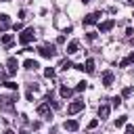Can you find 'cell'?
<instances>
[{"mask_svg":"<svg viewBox=\"0 0 134 134\" xmlns=\"http://www.w3.org/2000/svg\"><path fill=\"white\" fill-rule=\"evenodd\" d=\"M34 38H36V31H34V27H27V29H23V31L19 34V44L27 46L29 42H34Z\"/></svg>","mask_w":134,"mask_h":134,"instance_id":"obj_1","label":"cell"},{"mask_svg":"<svg viewBox=\"0 0 134 134\" xmlns=\"http://www.w3.org/2000/svg\"><path fill=\"white\" fill-rule=\"evenodd\" d=\"M38 52H40V57H44V59H52V57L57 54L54 44H44V46H40V48H38Z\"/></svg>","mask_w":134,"mask_h":134,"instance_id":"obj_2","label":"cell"},{"mask_svg":"<svg viewBox=\"0 0 134 134\" xmlns=\"http://www.w3.org/2000/svg\"><path fill=\"white\" fill-rule=\"evenodd\" d=\"M82 109H84V100H80V98H77V100L69 103V107H67V113H69V115H75V113H80Z\"/></svg>","mask_w":134,"mask_h":134,"instance_id":"obj_3","label":"cell"},{"mask_svg":"<svg viewBox=\"0 0 134 134\" xmlns=\"http://www.w3.org/2000/svg\"><path fill=\"white\" fill-rule=\"evenodd\" d=\"M38 115L46 117V119H52V113H50V103H42L38 107Z\"/></svg>","mask_w":134,"mask_h":134,"instance_id":"obj_4","label":"cell"},{"mask_svg":"<svg viewBox=\"0 0 134 134\" xmlns=\"http://www.w3.org/2000/svg\"><path fill=\"white\" fill-rule=\"evenodd\" d=\"M113 27H115V21H113V19H107V21L98 23V31H100V34H107V31H111Z\"/></svg>","mask_w":134,"mask_h":134,"instance_id":"obj_5","label":"cell"},{"mask_svg":"<svg viewBox=\"0 0 134 134\" xmlns=\"http://www.w3.org/2000/svg\"><path fill=\"white\" fill-rule=\"evenodd\" d=\"M17 67H19L17 59H15V57H10V59L6 61V71H8V75H15V73H17Z\"/></svg>","mask_w":134,"mask_h":134,"instance_id":"obj_6","label":"cell"},{"mask_svg":"<svg viewBox=\"0 0 134 134\" xmlns=\"http://www.w3.org/2000/svg\"><path fill=\"white\" fill-rule=\"evenodd\" d=\"M98 17H100V13H90V15H86V17H84V25L88 27V25L98 23Z\"/></svg>","mask_w":134,"mask_h":134,"instance_id":"obj_7","label":"cell"},{"mask_svg":"<svg viewBox=\"0 0 134 134\" xmlns=\"http://www.w3.org/2000/svg\"><path fill=\"white\" fill-rule=\"evenodd\" d=\"M63 128H65V130H69V132H77V128H80V121H77V119H65Z\"/></svg>","mask_w":134,"mask_h":134,"instance_id":"obj_8","label":"cell"},{"mask_svg":"<svg viewBox=\"0 0 134 134\" xmlns=\"http://www.w3.org/2000/svg\"><path fill=\"white\" fill-rule=\"evenodd\" d=\"M77 48H80V42H77V40H71V42L67 44V50H65V52H67V54H75Z\"/></svg>","mask_w":134,"mask_h":134,"instance_id":"obj_9","label":"cell"},{"mask_svg":"<svg viewBox=\"0 0 134 134\" xmlns=\"http://www.w3.org/2000/svg\"><path fill=\"white\" fill-rule=\"evenodd\" d=\"M23 67L29 69V71H36L40 65H38V61H34V59H25V61H23Z\"/></svg>","mask_w":134,"mask_h":134,"instance_id":"obj_10","label":"cell"},{"mask_svg":"<svg viewBox=\"0 0 134 134\" xmlns=\"http://www.w3.org/2000/svg\"><path fill=\"white\" fill-rule=\"evenodd\" d=\"M103 86H107V88L113 86V73H111V71H105V73H103Z\"/></svg>","mask_w":134,"mask_h":134,"instance_id":"obj_11","label":"cell"},{"mask_svg":"<svg viewBox=\"0 0 134 134\" xmlns=\"http://www.w3.org/2000/svg\"><path fill=\"white\" fill-rule=\"evenodd\" d=\"M0 40H2V44H4L6 48H8V46H13V42H15L13 34H2V38H0Z\"/></svg>","mask_w":134,"mask_h":134,"instance_id":"obj_12","label":"cell"},{"mask_svg":"<svg viewBox=\"0 0 134 134\" xmlns=\"http://www.w3.org/2000/svg\"><path fill=\"white\" fill-rule=\"evenodd\" d=\"M109 111H111V107H109V105H100V107H98V117H100V119H105V117L109 115Z\"/></svg>","mask_w":134,"mask_h":134,"instance_id":"obj_13","label":"cell"},{"mask_svg":"<svg viewBox=\"0 0 134 134\" xmlns=\"http://www.w3.org/2000/svg\"><path fill=\"white\" fill-rule=\"evenodd\" d=\"M59 92H61V96H63V98H69V96L73 94V90H71V88H67V86H61V88H59Z\"/></svg>","mask_w":134,"mask_h":134,"instance_id":"obj_14","label":"cell"},{"mask_svg":"<svg viewBox=\"0 0 134 134\" xmlns=\"http://www.w3.org/2000/svg\"><path fill=\"white\" fill-rule=\"evenodd\" d=\"M126 124H128V115H121V117L115 119V128H121V126H126Z\"/></svg>","mask_w":134,"mask_h":134,"instance_id":"obj_15","label":"cell"},{"mask_svg":"<svg viewBox=\"0 0 134 134\" xmlns=\"http://www.w3.org/2000/svg\"><path fill=\"white\" fill-rule=\"evenodd\" d=\"M84 69H86L88 73H92V71H94V61H92V59H88V61L84 63Z\"/></svg>","mask_w":134,"mask_h":134,"instance_id":"obj_16","label":"cell"},{"mask_svg":"<svg viewBox=\"0 0 134 134\" xmlns=\"http://www.w3.org/2000/svg\"><path fill=\"white\" fill-rule=\"evenodd\" d=\"M0 21H2V29H6V27H8V23H10V19H8V15H4V13L0 15Z\"/></svg>","mask_w":134,"mask_h":134,"instance_id":"obj_17","label":"cell"},{"mask_svg":"<svg viewBox=\"0 0 134 134\" xmlns=\"http://www.w3.org/2000/svg\"><path fill=\"white\" fill-rule=\"evenodd\" d=\"M71 67H73V63H71L69 59H65V61L61 63V69H63V71H67V69H71Z\"/></svg>","mask_w":134,"mask_h":134,"instance_id":"obj_18","label":"cell"},{"mask_svg":"<svg viewBox=\"0 0 134 134\" xmlns=\"http://www.w3.org/2000/svg\"><path fill=\"white\" fill-rule=\"evenodd\" d=\"M44 75L52 80V77H54V69H52V67H46V69H44Z\"/></svg>","mask_w":134,"mask_h":134,"instance_id":"obj_19","label":"cell"},{"mask_svg":"<svg viewBox=\"0 0 134 134\" xmlns=\"http://www.w3.org/2000/svg\"><path fill=\"white\" fill-rule=\"evenodd\" d=\"M111 105H113V107L117 109V107L121 105V96H113V98H111Z\"/></svg>","mask_w":134,"mask_h":134,"instance_id":"obj_20","label":"cell"},{"mask_svg":"<svg viewBox=\"0 0 134 134\" xmlns=\"http://www.w3.org/2000/svg\"><path fill=\"white\" fill-rule=\"evenodd\" d=\"M82 90H86V82H77V86H75V92H82Z\"/></svg>","mask_w":134,"mask_h":134,"instance_id":"obj_21","label":"cell"},{"mask_svg":"<svg viewBox=\"0 0 134 134\" xmlns=\"http://www.w3.org/2000/svg\"><path fill=\"white\" fill-rule=\"evenodd\" d=\"M132 94V86H126L124 90H121V96H130Z\"/></svg>","mask_w":134,"mask_h":134,"instance_id":"obj_22","label":"cell"},{"mask_svg":"<svg viewBox=\"0 0 134 134\" xmlns=\"http://www.w3.org/2000/svg\"><path fill=\"white\" fill-rule=\"evenodd\" d=\"M96 126H98V119H90L88 121V130H94Z\"/></svg>","mask_w":134,"mask_h":134,"instance_id":"obj_23","label":"cell"},{"mask_svg":"<svg viewBox=\"0 0 134 134\" xmlns=\"http://www.w3.org/2000/svg\"><path fill=\"white\" fill-rule=\"evenodd\" d=\"M13 29H15V31H21V29H23V23H13Z\"/></svg>","mask_w":134,"mask_h":134,"instance_id":"obj_24","label":"cell"},{"mask_svg":"<svg viewBox=\"0 0 134 134\" xmlns=\"http://www.w3.org/2000/svg\"><path fill=\"white\" fill-rule=\"evenodd\" d=\"M4 86H6V88H10V90H17V84H15V82H6Z\"/></svg>","mask_w":134,"mask_h":134,"instance_id":"obj_25","label":"cell"},{"mask_svg":"<svg viewBox=\"0 0 134 134\" xmlns=\"http://www.w3.org/2000/svg\"><path fill=\"white\" fill-rule=\"evenodd\" d=\"M126 61H128V65H132V63H134V52H130V54L126 57Z\"/></svg>","mask_w":134,"mask_h":134,"instance_id":"obj_26","label":"cell"},{"mask_svg":"<svg viewBox=\"0 0 134 134\" xmlns=\"http://www.w3.org/2000/svg\"><path fill=\"white\" fill-rule=\"evenodd\" d=\"M86 38L92 42V40H96V34H94V31H90V34H86Z\"/></svg>","mask_w":134,"mask_h":134,"instance_id":"obj_27","label":"cell"},{"mask_svg":"<svg viewBox=\"0 0 134 134\" xmlns=\"http://www.w3.org/2000/svg\"><path fill=\"white\" fill-rule=\"evenodd\" d=\"M126 36H128V38H132V36H134V29H132V27H128V29H126Z\"/></svg>","mask_w":134,"mask_h":134,"instance_id":"obj_28","label":"cell"},{"mask_svg":"<svg viewBox=\"0 0 134 134\" xmlns=\"http://www.w3.org/2000/svg\"><path fill=\"white\" fill-rule=\"evenodd\" d=\"M126 134H134V126H126Z\"/></svg>","mask_w":134,"mask_h":134,"instance_id":"obj_29","label":"cell"},{"mask_svg":"<svg viewBox=\"0 0 134 134\" xmlns=\"http://www.w3.org/2000/svg\"><path fill=\"white\" fill-rule=\"evenodd\" d=\"M4 134H15V132H13V130H6V132H4Z\"/></svg>","mask_w":134,"mask_h":134,"instance_id":"obj_30","label":"cell"},{"mask_svg":"<svg viewBox=\"0 0 134 134\" xmlns=\"http://www.w3.org/2000/svg\"><path fill=\"white\" fill-rule=\"evenodd\" d=\"M19 134H27V130H21V132H19Z\"/></svg>","mask_w":134,"mask_h":134,"instance_id":"obj_31","label":"cell"},{"mask_svg":"<svg viewBox=\"0 0 134 134\" xmlns=\"http://www.w3.org/2000/svg\"><path fill=\"white\" fill-rule=\"evenodd\" d=\"M82 2H84V4H86V2H90V0H82Z\"/></svg>","mask_w":134,"mask_h":134,"instance_id":"obj_32","label":"cell"},{"mask_svg":"<svg viewBox=\"0 0 134 134\" xmlns=\"http://www.w3.org/2000/svg\"><path fill=\"white\" fill-rule=\"evenodd\" d=\"M0 2H8V0H0Z\"/></svg>","mask_w":134,"mask_h":134,"instance_id":"obj_33","label":"cell"},{"mask_svg":"<svg viewBox=\"0 0 134 134\" xmlns=\"http://www.w3.org/2000/svg\"><path fill=\"white\" fill-rule=\"evenodd\" d=\"M27 2H31V0H27Z\"/></svg>","mask_w":134,"mask_h":134,"instance_id":"obj_34","label":"cell"},{"mask_svg":"<svg viewBox=\"0 0 134 134\" xmlns=\"http://www.w3.org/2000/svg\"><path fill=\"white\" fill-rule=\"evenodd\" d=\"M132 17H134V15H132Z\"/></svg>","mask_w":134,"mask_h":134,"instance_id":"obj_35","label":"cell"}]
</instances>
